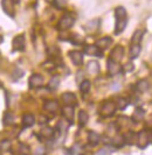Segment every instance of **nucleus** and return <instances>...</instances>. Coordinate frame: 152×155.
<instances>
[{"instance_id":"nucleus-10","label":"nucleus","mask_w":152,"mask_h":155,"mask_svg":"<svg viewBox=\"0 0 152 155\" xmlns=\"http://www.w3.org/2000/svg\"><path fill=\"white\" fill-rule=\"evenodd\" d=\"M62 116L68 121L69 124H73L74 119V107L71 105H66L62 107Z\"/></svg>"},{"instance_id":"nucleus-3","label":"nucleus","mask_w":152,"mask_h":155,"mask_svg":"<svg viewBox=\"0 0 152 155\" xmlns=\"http://www.w3.org/2000/svg\"><path fill=\"white\" fill-rule=\"evenodd\" d=\"M115 112H116V104L111 101H104L99 109V114L103 118H110L114 116Z\"/></svg>"},{"instance_id":"nucleus-31","label":"nucleus","mask_w":152,"mask_h":155,"mask_svg":"<svg viewBox=\"0 0 152 155\" xmlns=\"http://www.w3.org/2000/svg\"><path fill=\"white\" fill-rule=\"evenodd\" d=\"M128 105H129V101H128L126 98H119V99L117 101L116 107H118L119 110H124L128 107Z\"/></svg>"},{"instance_id":"nucleus-6","label":"nucleus","mask_w":152,"mask_h":155,"mask_svg":"<svg viewBox=\"0 0 152 155\" xmlns=\"http://www.w3.org/2000/svg\"><path fill=\"white\" fill-rule=\"evenodd\" d=\"M12 154L13 155H29L30 148L28 145L22 143V142H19V143L16 145V147L12 150Z\"/></svg>"},{"instance_id":"nucleus-25","label":"nucleus","mask_w":152,"mask_h":155,"mask_svg":"<svg viewBox=\"0 0 152 155\" xmlns=\"http://www.w3.org/2000/svg\"><path fill=\"white\" fill-rule=\"evenodd\" d=\"M88 120H89L88 113H87L85 111H83V110H81V111L78 112V125H80L81 127H83V126L87 125Z\"/></svg>"},{"instance_id":"nucleus-13","label":"nucleus","mask_w":152,"mask_h":155,"mask_svg":"<svg viewBox=\"0 0 152 155\" xmlns=\"http://www.w3.org/2000/svg\"><path fill=\"white\" fill-rule=\"evenodd\" d=\"M88 141H89L91 146H97L101 142V135L95 131H90L88 133Z\"/></svg>"},{"instance_id":"nucleus-15","label":"nucleus","mask_w":152,"mask_h":155,"mask_svg":"<svg viewBox=\"0 0 152 155\" xmlns=\"http://www.w3.org/2000/svg\"><path fill=\"white\" fill-rule=\"evenodd\" d=\"M61 99H62V101H63L66 105H71V104H75L76 103V96H75V93H73V92H66L62 94Z\"/></svg>"},{"instance_id":"nucleus-29","label":"nucleus","mask_w":152,"mask_h":155,"mask_svg":"<svg viewBox=\"0 0 152 155\" xmlns=\"http://www.w3.org/2000/svg\"><path fill=\"white\" fill-rule=\"evenodd\" d=\"M111 143H112L116 148H119V147H122V146H124V143H125L124 137H123V135H117L114 140H111Z\"/></svg>"},{"instance_id":"nucleus-4","label":"nucleus","mask_w":152,"mask_h":155,"mask_svg":"<svg viewBox=\"0 0 152 155\" xmlns=\"http://www.w3.org/2000/svg\"><path fill=\"white\" fill-rule=\"evenodd\" d=\"M74 23H75V19L73 16L70 14H64L59 22V28L62 31H66V29H69L70 27H73Z\"/></svg>"},{"instance_id":"nucleus-23","label":"nucleus","mask_w":152,"mask_h":155,"mask_svg":"<svg viewBox=\"0 0 152 155\" xmlns=\"http://www.w3.org/2000/svg\"><path fill=\"white\" fill-rule=\"evenodd\" d=\"M60 82H61V79H60V76H59V75L53 76V77L50 78L49 83H48V89L52 90V91L56 90V89L59 87V85H60Z\"/></svg>"},{"instance_id":"nucleus-17","label":"nucleus","mask_w":152,"mask_h":155,"mask_svg":"<svg viewBox=\"0 0 152 155\" xmlns=\"http://www.w3.org/2000/svg\"><path fill=\"white\" fill-rule=\"evenodd\" d=\"M149 87H150V83L147 79H140L136 84V89L138 92H145L149 90Z\"/></svg>"},{"instance_id":"nucleus-2","label":"nucleus","mask_w":152,"mask_h":155,"mask_svg":"<svg viewBox=\"0 0 152 155\" xmlns=\"http://www.w3.org/2000/svg\"><path fill=\"white\" fill-rule=\"evenodd\" d=\"M152 140V135H151V131L150 130H143L137 134V139H136V143L137 147L139 149H145L150 143H151Z\"/></svg>"},{"instance_id":"nucleus-7","label":"nucleus","mask_w":152,"mask_h":155,"mask_svg":"<svg viewBox=\"0 0 152 155\" xmlns=\"http://www.w3.org/2000/svg\"><path fill=\"white\" fill-rule=\"evenodd\" d=\"M28 84H29V87H32V89H38V87L43 85V77L39 74H35V75L29 77Z\"/></svg>"},{"instance_id":"nucleus-30","label":"nucleus","mask_w":152,"mask_h":155,"mask_svg":"<svg viewBox=\"0 0 152 155\" xmlns=\"http://www.w3.org/2000/svg\"><path fill=\"white\" fill-rule=\"evenodd\" d=\"M124 140H125V142L128 145H133L135 143L133 140H136V134L132 131H129V132L126 133V135H124Z\"/></svg>"},{"instance_id":"nucleus-18","label":"nucleus","mask_w":152,"mask_h":155,"mask_svg":"<svg viewBox=\"0 0 152 155\" xmlns=\"http://www.w3.org/2000/svg\"><path fill=\"white\" fill-rule=\"evenodd\" d=\"M99 27V20L98 19H95V20H91L87 23L85 26V31L88 33H95V31L98 29Z\"/></svg>"},{"instance_id":"nucleus-19","label":"nucleus","mask_w":152,"mask_h":155,"mask_svg":"<svg viewBox=\"0 0 152 155\" xmlns=\"http://www.w3.org/2000/svg\"><path fill=\"white\" fill-rule=\"evenodd\" d=\"M111 43H112V39L109 38V36H105V38H102V39L97 40L96 46L98 47L99 49H105V48H108Z\"/></svg>"},{"instance_id":"nucleus-14","label":"nucleus","mask_w":152,"mask_h":155,"mask_svg":"<svg viewBox=\"0 0 152 155\" xmlns=\"http://www.w3.org/2000/svg\"><path fill=\"white\" fill-rule=\"evenodd\" d=\"M13 48H14V50H23L25 49V36L23 35H18L13 40Z\"/></svg>"},{"instance_id":"nucleus-32","label":"nucleus","mask_w":152,"mask_h":155,"mask_svg":"<svg viewBox=\"0 0 152 155\" xmlns=\"http://www.w3.org/2000/svg\"><path fill=\"white\" fill-rule=\"evenodd\" d=\"M4 124L6 125V126L14 124V116H13L12 113L7 112V113L5 114V117H4Z\"/></svg>"},{"instance_id":"nucleus-22","label":"nucleus","mask_w":152,"mask_h":155,"mask_svg":"<svg viewBox=\"0 0 152 155\" xmlns=\"http://www.w3.org/2000/svg\"><path fill=\"white\" fill-rule=\"evenodd\" d=\"M43 109L48 112H55L56 110L59 109V104L56 101H47L43 104Z\"/></svg>"},{"instance_id":"nucleus-9","label":"nucleus","mask_w":152,"mask_h":155,"mask_svg":"<svg viewBox=\"0 0 152 155\" xmlns=\"http://www.w3.org/2000/svg\"><path fill=\"white\" fill-rule=\"evenodd\" d=\"M123 54H124V49L122 46L115 47L114 49L110 53V60H112L115 62H119L123 58Z\"/></svg>"},{"instance_id":"nucleus-12","label":"nucleus","mask_w":152,"mask_h":155,"mask_svg":"<svg viewBox=\"0 0 152 155\" xmlns=\"http://www.w3.org/2000/svg\"><path fill=\"white\" fill-rule=\"evenodd\" d=\"M84 53L88 55H90V56H97V57H102L103 54H102V51H101V49H99L97 46H87L84 48Z\"/></svg>"},{"instance_id":"nucleus-35","label":"nucleus","mask_w":152,"mask_h":155,"mask_svg":"<svg viewBox=\"0 0 152 155\" xmlns=\"http://www.w3.org/2000/svg\"><path fill=\"white\" fill-rule=\"evenodd\" d=\"M53 1L57 8H62L66 6V0H53Z\"/></svg>"},{"instance_id":"nucleus-37","label":"nucleus","mask_w":152,"mask_h":155,"mask_svg":"<svg viewBox=\"0 0 152 155\" xmlns=\"http://www.w3.org/2000/svg\"><path fill=\"white\" fill-rule=\"evenodd\" d=\"M96 155H111V152L108 148H102V149H99L98 152H97Z\"/></svg>"},{"instance_id":"nucleus-21","label":"nucleus","mask_w":152,"mask_h":155,"mask_svg":"<svg viewBox=\"0 0 152 155\" xmlns=\"http://www.w3.org/2000/svg\"><path fill=\"white\" fill-rule=\"evenodd\" d=\"M54 133H55V130H54V128L49 127V126H46V127H43V128L40 131V135H41L43 139H50L54 135Z\"/></svg>"},{"instance_id":"nucleus-41","label":"nucleus","mask_w":152,"mask_h":155,"mask_svg":"<svg viewBox=\"0 0 152 155\" xmlns=\"http://www.w3.org/2000/svg\"><path fill=\"white\" fill-rule=\"evenodd\" d=\"M14 1H15V2H19V0H14Z\"/></svg>"},{"instance_id":"nucleus-20","label":"nucleus","mask_w":152,"mask_h":155,"mask_svg":"<svg viewBox=\"0 0 152 155\" xmlns=\"http://www.w3.org/2000/svg\"><path fill=\"white\" fill-rule=\"evenodd\" d=\"M143 36H144V31L143 29H138V31H135L133 35H132V39H131L132 45H139L143 40Z\"/></svg>"},{"instance_id":"nucleus-5","label":"nucleus","mask_w":152,"mask_h":155,"mask_svg":"<svg viewBox=\"0 0 152 155\" xmlns=\"http://www.w3.org/2000/svg\"><path fill=\"white\" fill-rule=\"evenodd\" d=\"M106 68H108V74L110 76H115L117 74H119L122 71L121 65L118 64V62H115L112 60H108V63H106Z\"/></svg>"},{"instance_id":"nucleus-38","label":"nucleus","mask_w":152,"mask_h":155,"mask_svg":"<svg viewBox=\"0 0 152 155\" xmlns=\"http://www.w3.org/2000/svg\"><path fill=\"white\" fill-rule=\"evenodd\" d=\"M133 68H135V67H133V64H132L131 62H129L124 65V69L123 70H124L125 72H130V71H132V70H133Z\"/></svg>"},{"instance_id":"nucleus-1","label":"nucleus","mask_w":152,"mask_h":155,"mask_svg":"<svg viewBox=\"0 0 152 155\" xmlns=\"http://www.w3.org/2000/svg\"><path fill=\"white\" fill-rule=\"evenodd\" d=\"M116 16H117V22H116V29L115 34H121L124 31V28L128 25V16H126V11L123 7L116 8Z\"/></svg>"},{"instance_id":"nucleus-33","label":"nucleus","mask_w":152,"mask_h":155,"mask_svg":"<svg viewBox=\"0 0 152 155\" xmlns=\"http://www.w3.org/2000/svg\"><path fill=\"white\" fill-rule=\"evenodd\" d=\"M11 141L9 140H1L0 141V152H4V150H9L11 149Z\"/></svg>"},{"instance_id":"nucleus-24","label":"nucleus","mask_w":152,"mask_h":155,"mask_svg":"<svg viewBox=\"0 0 152 155\" xmlns=\"http://www.w3.org/2000/svg\"><path fill=\"white\" fill-rule=\"evenodd\" d=\"M35 124V117L33 114H25L22 118V126L23 127H32Z\"/></svg>"},{"instance_id":"nucleus-34","label":"nucleus","mask_w":152,"mask_h":155,"mask_svg":"<svg viewBox=\"0 0 152 155\" xmlns=\"http://www.w3.org/2000/svg\"><path fill=\"white\" fill-rule=\"evenodd\" d=\"M84 39L82 36H80V35H74V38H71V42L73 43H75V45H80V43H83Z\"/></svg>"},{"instance_id":"nucleus-28","label":"nucleus","mask_w":152,"mask_h":155,"mask_svg":"<svg viewBox=\"0 0 152 155\" xmlns=\"http://www.w3.org/2000/svg\"><path fill=\"white\" fill-rule=\"evenodd\" d=\"M140 53V46L139 45H132L130 48V57L131 58H137Z\"/></svg>"},{"instance_id":"nucleus-26","label":"nucleus","mask_w":152,"mask_h":155,"mask_svg":"<svg viewBox=\"0 0 152 155\" xmlns=\"http://www.w3.org/2000/svg\"><path fill=\"white\" fill-rule=\"evenodd\" d=\"M144 117L145 111L143 109H140V107H138V109H136L133 116H132V120H133V123H138V121H142L144 119Z\"/></svg>"},{"instance_id":"nucleus-27","label":"nucleus","mask_w":152,"mask_h":155,"mask_svg":"<svg viewBox=\"0 0 152 155\" xmlns=\"http://www.w3.org/2000/svg\"><path fill=\"white\" fill-rule=\"evenodd\" d=\"M90 86H91L90 81L83 79V81L80 83V90H81V92L82 93H88L89 92V90H90Z\"/></svg>"},{"instance_id":"nucleus-8","label":"nucleus","mask_w":152,"mask_h":155,"mask_svg":"<svg viewBox=\"0 0 152 155\" xmlns=\"http://www.w3.org/2000/svg\"><path fill=\"white\" fill-rule=\"evenodd\" d=\"M69 57H70V60L73 61L74 63V65L76 67H80L82 63H83V55L81 51H78V50H73V51H69Z\"/></svg>"},{"instance_id":"nucleus-40","label":"nucleus","mask_w":152,"mask_h":155,"mask_svg":"<svg viewBox=\"0 0 152 155\" xmlns=\"http://www.w3.org/2000/svg\"><path fill=\"white\" fill-rule=\"evenodd\" d=\"M36 154L38 155H45V150H43V148H38Z\"/></svg>"},{"instance_id":"nucleus-11","label":"nucleus","mask_w":152,"mask_h":155,"mask_svg":"<svg viewBox=\"0 0 152 155\" xmlns=\"http://www.w3.org/2000/svg\"><path fill=\"white\" fill-rule=\"evenodd\" d=\"M1 5H2V8H4V12L9 16L15 15L14 12V6H13V2L11 0H1Z\"/></svg>"},{"instance_id":"nucleus-36","label":"nucleus","mask_w":152,"mask_h":155,"mask_svg":"<svg viewBox=\"0 0 152 155\" xmlns=\"http://www.w3.org/2000/svg\"><path fill=\"white\" fill-rule=\"evenodd\" d=\"M22 75H23V71H21L20 69H15L14 72H13V78H14V79H18V78L21 77Z\"/></svg>"},{"instance_id":"nucleus-39","label":"nucleus","mask_w":152,"mask_h":155,"mask_svg":"<svg viewBox=\"0 0 152 155\" xmlns=\"http://www.w3.org/2000/svg\"><path fill=\"white\" fill-rule=\"evenodd\" d=\"M47 120H48V119H47L45 116H40V124L41 125L46 124V123H47Z\"/></svg>"},{"instance_id":"nucleus-16","label":"nucleus","mask_w":152,"mask_h":155,"mask_svg":"<svg viewBox=\"0 0 152 155\" xmlns=\"http://www.w3.org/2000/svg\"><path fill=\"white\" fill-rule=\"evenodd\" d=\"M87 71L90 75H97L99 71V64L96 61H90L87 64Z\"/></svg>"}]
</instances>
